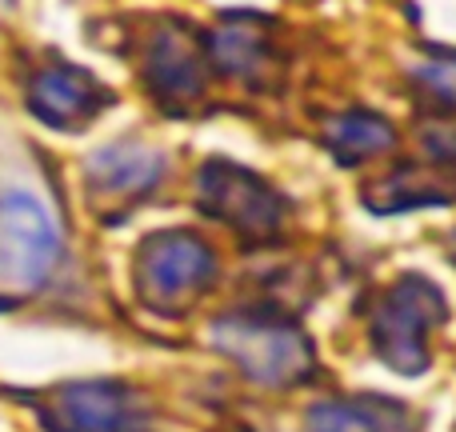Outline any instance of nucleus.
Segmentation results:
<instances>
[{
  "label": "nucleus",
  "mask_w": 456,
  "mask_h": 432,
  "mask_svg": "<svg viewBox=\"0 0 456 432\" xmlns=\"http://www.w3.org/2000/svg\"><path fill=\"white\" fill-rule=\"evenodd\" d=\"M213 345L232 356L236 369L265 388L305 385L316 369L308 337L276 313H228L213 324Z\"/></svg>",
  "instance_id": "nucleus-1"
},
{
  "label": "nucleus",
  "mask_w": 456,
  "mask_h": 432,
  "mask_svg": "<svg viewBox=\"0 0 456 432\" xmlns=\"http://www.w3.org/2000/svg\"><path fill=\"white\" fill-rule=\"evenodd\" d=\"M444 313H449V305H444L441 289L428 276H417V273L396 276L369 313L372 353L393 372L417 377L433 361L428 356V340H433L436 324L444 321Z\"/></svg>",
  "instance_id": "nucleus-2"
},
{
  "label": "nucleus",
  "mask_w": 456,
  "mask_h": 432,
  "mask_svg": "<svg viewBox=\"0 0 456 432\" xmlns=\"http://www.w3.org/2000/svg\"><path fill=\"white\" fill-rule=\"evenodd\" d=\"M216 273V252L192 228H160L136 249L133 281L141 300L152 313H181L197 297L213 289Z\"/></svg>",
  "instance_id": "nucleus-3"
},
{
  "label": "nucleus",
  "mask_w": 456,
  "mask_h": 432,
  "mask_svg": "<svg viewBox=\"0 0 456 432\" xmlns=\"http://www.w3.org/2000/svg\"><path fill=\"white\" fill-rule=\"evenodd\" d=\"M197 208L228 224L232 232H240L244 240H268L284 228L289 197L252 168L213 157L197 173Z\"/></svg>",
  "instance_id": "nucleus-4"
},
{
  "label": "nucleus",
  "mask_w": 456,
  "mask_h": 432,
  "mask_svg": "<svg viewBox=\"0 0 456 432\" xmlns=\"http://www.w3.org/2000/svg\"><path fill=\"white\" fill-rule=\"evenodd\" d=\"M48 432H152V409L125 380H72L40 404Z\"/></svg>",
  "instance_id": "nucleus-5"
},
{
  "label": "nucleus",
  "mask_w": 456,
  "mask_h": 432,
  "mask_svg": "<svg viewBox=\"0 0 456 432\" xmlns=\"http://www.w3.org/2000/svg\"><path fill=\"white\" fill-rule=\"evenodd\" d=\"M61 265V232L48 208L28 192L0 197V284L40 289Z\"/></svg>",
  "instance_id": "nucleus-6"
},
{
  "label": "nucleus",
  "mask_w": 456,
  "mask_h": 432,
  "mask_svg": "<svg viewBox=\"0 0 456 432\" xmlns=\"http://www.w3.org/2000/svg\"><path fill=\"white\" fill-rule=\"evenodd\" d=\"M165 173H168V160L152 144L112 141L104 149H96L85 165L88 205L104 220H117L133 213L141 200H149L157 192V184L165 181Z\"/></svg>",
  "instance_id": "nucleus-7"
},
{
  "label": "nucleus",
  "mask_w": 456,
  "mask_h": 432,
  "mask_svg": "<svg viewBox=\"0 0 456 432\" xmlns=\"http://www.w3.org/2000/svg\"><path fill=\"white\" fill-rule=\"evenodd\" d=\"M141 77L149 96L168 112H184L192 101L205 96L208 80V48L205 32H192L184 20H165L144 45Z\"/></svg>",
  "instance_id": "nucleus-8"
},
{
  "label": "nucleus",
  "mask_w": 456,
  "mask_h": 432,
  "mask_svg": "<svg viewBox=\"0 0 456 432\" xmlns=\"http://www.w3.org/2000/svg\"><path fill=\"white\" fill-rule=\"evenodd\" d=\"M112 104H117V93L104 80H96L88 69L64 61V56L32 69L28 88H24V109L40 125L61 128V133H80Z\"/></svg>",
  "instance_id": "nucleus-9"
},
{
  "label": "nucleus",
  "mask_w": 456,
  "mask_h": 432,
  "mask_svg": "<svg viewBox=\"0 0 456 432\" xmlns=\"http://www.w3.org/2000/svg\"><path fill=\"white\" fill-rule=\"evenodd\" d=\"M308 432H420V420L409 404L388 396H340L313 404Z\"/></svg>",
  "instance_id": "nucleus-10"
},
{
  "label": "nucleus",
  "mask_w": 456,
  "mask_h": 432,
  "mask_svg": "<svg viewBox=\"0 0 456 432\" xmlns=\"http://www.w3.org/2000/svg\"><path fill=\"white\" fill-rule=\"evenodd\" d=\"M324 144L340 165H364V160H377L396 149V128L369 109H348L329 120Z\"/></svg>",
  "instance_id": "nucleus-11"
},
{
  "label": "nucleus",
  "mask_w": 456,
  "mask_h": 432,
  "mask_svg": "<svg viewBox=\"0 0 456 432\" xmlns=\"http://www.w3.org/2000/svg\"><path fill=\"white\" fill-rule=\"evenodd\" d=\"M205 48L208 64H216L228 77H248L268 61V32L248 16H232L213 32H205Z\"/></svg>",
  "instance_id": "nucleus-12"
},
{
  "label": "nucleus",
  "mask_w": 456,
  "mask_h": 432,
  "mask_svg": "<svg viewBox=\"0 0 456 432\" xmlns=\"http://www.w3.org/2000/svg\"><path fill=\"white\" fill-rule=\"evenodd\" d=\"M417 80L436 104L456 112V56H428L417 69Z\"/></svg>",
  "instance_id": "nucleus-13"
},
{
  "label": "nucleus",
  "mask_w": 456,
  "mask_h": 432,
  "mask_svg": "<svg viewBox=\"0 0 456 432\" xmlns=\"http://www.w3.org/2000/svg\"><path fill=\"white\" fill-rule=\"evenodd\" d=\"M0 4H8V0H0Z\"/></svg>",
  "instance_id": "nucleus-14"
}]
</instances>
